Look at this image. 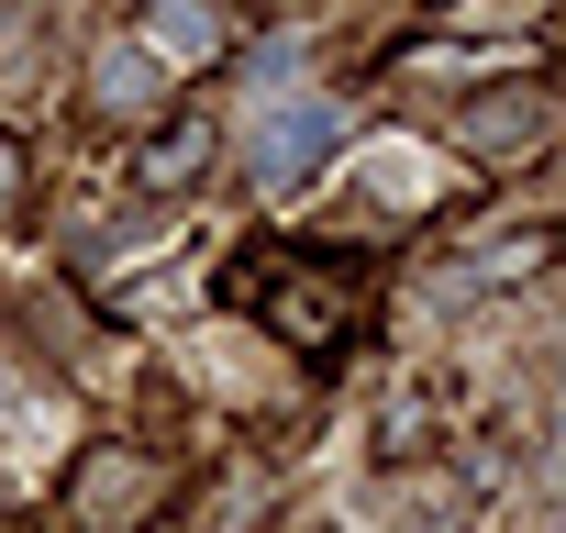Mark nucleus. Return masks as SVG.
Here are the masks:
<instances>
[{"mask_svg":"<svg viewBox=\"0 0 566 533\" xmlns=\"http://www.w3.org/2000/svg\"><path fill=\"white\" fill-rule=\"evenodd\" d=\"M12 178H23V145H12V134H0V211H12Z\"/></svg>","mask_w":566,"mask_h":533,"instance_id":"7","label":"nucleus"},{"mask_svg":"<svg viewBox=\"0 0 566 533\" xmlns=\"http://www.w3.org/2000/svg\"><path fill=\"white\" fill-rule=\"evenodd\" d=\"M211 45H222L211 0H156V12H145V56H211Z\"/></svg>","mask_w":566,"mask_h":533,"instance_id":"4","label":"nucleus"},{"mask_svg":"<svg viewBox=\"0 0 566 533\" xmlns=\"http://www.w3.org/2000/svg\"><path fill=\"white\" fill-rule=\"evenodd\" d=\"M90 101L123 112V123H145V112H156V56H145V45H101V56H90Z\"/></svg>","mask_w":566,"mask_h":533,"instance_id":"3","label":"nucleus"},{"mask_svg":"<svg viewBox=\"0 0 566 533\" xmlns=\"http://www.w3.org/2000/svg\"><path fill=\"white\" fill-rule=\"evenodd\" d=\"M334 145H345V101H266L255 134H244V167H255L266 189H290V178H312Z\"/></svg>","mask_w":566,"mask_h":533,"instance_id":"1","label":"nucleus"},{"mask_svg":"<svg viewBox=\"0 0 566 533\" xmlns=\"http://www.w3.org/2000/svg\"><path fill=\"white\" fill-rule=\"evenodd\" d=\"M544 90H511V101H478L467 112V156H522V145H544Z\"/></svg>","mask_w":566,"mask_h":533,"instance_id":"2","label":"nucleus"},{"mask_svg":"<svg viewBox=\"0 0 566 533\" xmlns=\"http://www.w3.org/2000/svg\"><path fill=\"white\" fill-rule=\"evenodd\" d=\"M134 500H145V467H101V478H90V511H101V522L134 511Z\"/></svg>","mask_w":566,"mask_h":533,"instance_id":"6","label":"nucleus"},{"mask_svg":"<svg viewBox=\"0 0 566 533\" xmlns=\"http://www.w3.org/2000/svg\"><path fill=\"white\" fill-rule=\"evenodd\" d=\"M433 189H444V178H433V156H422V145H378V156H367V200H389V211H422Z\"/></svg>","mask_w":566,"mask_h":533,"instance_id":"5","label":"nucleus"}]
</instances>
